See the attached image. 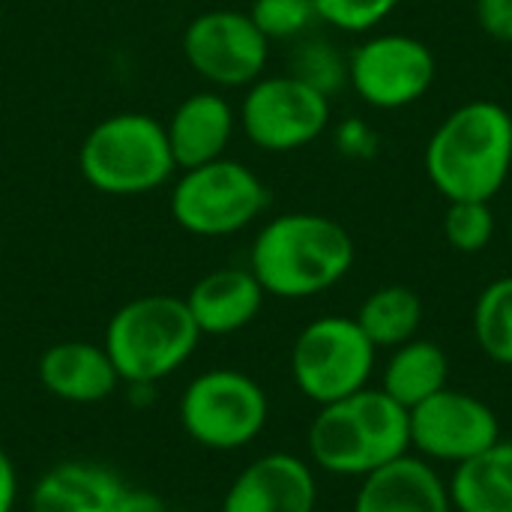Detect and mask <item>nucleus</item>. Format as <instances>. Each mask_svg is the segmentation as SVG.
<instances>
[{
  "label": "nucleus",
  "mask_w": 512,
  "mask_h": 512,
  "mask_svg": "<svg viewBox=\"0 0 512 512\" xmlns=\"http://www.w3.org/2000/svg\"><path fill=\"white\" fill-rule=\"evenodd\" d=\"M318 21L342 33H369L387 21L402 0H312Z\"/></svg>",
  "instance_id": "25"
},
{
  "label": "nucleus",
  "mask_w": 512,
  "mask_h": 512,
  "mask_svg": "<svg viewBox=\"0 0 512 512\" xmlns=\"http://www.w3.org/2000/svg\"><path fill=\"white\" fill-rule=\"evenodd\" d=\"M375 366L378 348L360 330L357 318L348 315H321L309 321L288 354L291 381L315 408L366 390Z\"/></svg>",
  "instance_id": "7"
},
{
  "label": "nucleus",
  "mask_w": 512,
  "mask_h": 512,
  "mask_svg": "<svg viewBox=\"0 0 512 512\" xmlns=\"http://www.w3.org/2000/svg\"><path fill=\"white\" fill-rule=\"evenodd\" d=\"M120 512H168V504L156 492L126 486L123 501H120Z\"/></svg>",
  "instance_id": "30"
},
{
  "label": "nucleus",
  "mask_w": 512,
  "mask_h": 512,
  "mask_svg": "<svg viewBox=\"0 0 512 512\" xmlns=\"http://www.w3.org/2000/svg\"><path fill=\"white\" fill-rule=\"evenodd\" d=\"M237 117L234 108L225 96L201 90L186 96L171 120L165 123L168 132V147L177 162V168H198L213 159H222L231 135H234Z\"/></svg>",
  "instance_id": "18"
},
{
  "label": "nucleus",
  "mask_w": 512,
  "mask_h": 512,
  "mask_svg": "<svg viewBox=\"0 0 512 512\" xmlns=\"http://www.w3.org/2000/svg\"><path fill=\"white\" fill-rule=\"evenodd\" d=\"M408 453L411 411L372 384L321 405L306 429V459L315 471L339 480H363Z\"/></svg>",
  "instance_id": "2"
},
{
  "label": "nucleus",
  "mask_w": 512,
  "mask_h": 512,
  "mask_svg": "<svg viewBox=\"0 0 512 512\" xmlns=\"http://www.w3.org/2000/svg\"><path fill=\"white\" fill-rule=\"evenodd\" d=\"M126 483L108 465L66 459L45 468L27 492V512H120Z\"/></svg>",
  "instance_id": "16"
},
{
  "label": "nucleus",
  "mask_w": 512,
  "mask_h": 512,
  "mask_svg": "<svg viewBox=\"0 0 512 512\" xmlns=\"http://www.w3.org/2000/svg\"><path fill=\"white\" fill-rule=\"evenodd\" d=\"M477 24L495 42L512 45V0H477Z\"/></svg>",
  "instance_id": "28"
},
{
  "label": "nucleus",
  "mask_w": 512,
  "mask_h": 512,
  "mask_svg": "<svg viewBox=\"0 0 512 512\" xmlns=\"http://www.w3.org/2000/svg\"><path fill=\"white\" fill-rule=\"evenodd\" d=\"M246 138L267 153H291L324 135L330 126V96L297 75H261L240 105Z\"/></svg>",
  "instance_id": "9"
},
{
  "label": "nucleus",
  "mask_w": 512,
  "mask_h": 512,
  "mask_svg": "<svg viewBox=\"0 0 512 512\" xmlns=\"http://www.w3.org/2000/svg\"><path fill=\"white\" fill-rule=\"evenodd\" d=\"M291 75L321 90L324 96L339 93L348 84V60L327 39H306L294 48Z\"/></svg>",
  "instance_id": "23"
},
{
  "label": "nucleus",
  "mask_w": 512,
  "mask_h": 512,
  "mask_svg": "<svg viewBox=\"0 0 512 512\" xmlns=\"http://www.w3.org/2000/svg\"><path fill=\"white\" fill-rule=\"evenodd\" d=\"M336 150L348 159H372L378 153V132L366 120L348 117L336 126Z\"/></svg>",
  "instance_id": "27"
},
{
  "label": "nucleus",
  "mask_w": 512,
  "mask_h": 512,
  "mask_svg": "<svg viewBox=\"0 0 512 512\" xmlns=\"http://www.w3.org/2000/svg\"><path fill=\"white\" fill-rule=\"evenodd\" d=\"M249 15L267 39H294L318 18L312 0H255Z\"/></svg>",
  "instance_id": "26"
},
{
  "label": "nucleus",
  "mask_w": 512,
  "mask_h": 512,
  "mask_svg": "<svg viewBox=\"0 0 512 512\" xmlns=\"http://www.w3.org/2000/svg\"><path fill=\"white\" fill-rule=\"evenodd\" d=\"M354 318L378 351H393L420 336L423 300L408 285H384L360 303Z\"/></svg>",
  "instance_id": "21"
},
{
  "label": "nucleus",
  "mask_w": 512,
  "mask_h": 512,
  "mask_svg": "<svg viewBox=\"0 0 512 512\" xmlns=\"http://www.w3.org/2000/svg\"><path fill=\"white\" fill-rule=\"evenodd\" d=\"M270 204L264 180L243 162L213 159L186 168L171 189L174 222L195 237H228L249 228Z\"/></svg>",
  "instance_id": "8"
},
{
  "label": "nucleus",
  "mask_w": 512,
  "mask_h": 512,
  "mask_svg": "<svg viewBox=\"0 0 512 512\" xmlns=\"http://www.w3.org/2000/svg\"><path fill=\"white\" fill-rule=\"evenodd\" d=\"M474 339L486 360L512 369V276L489 282L474 303Z\"/></svg>",
  "instance_id": "22"
},
{
  "label": "nucleus",
  "mask_w": 512,
  "mask_h": 512,
  "mask_svg": "<svg viewBox=\"0 0 512 512\" xmlns=\"http://www.w3.org/2000/svg\"><path fill=\"white\" fill-rule=\"evenodd\" d=\"M510 246H512V213H510Z\"/></svg>",
  "instance_id": "31"
},
{
  "label": "nucleus",
  "mask_w": 512,
  "mask_h": 512,
  "mask_svg": "<svg viewBox=\"0 0 512 512\" xmlns=\"http://www.w3.org/2000/svg\"><path fill=\"white\" fill-rule=\"evenodd\" d=\"M351 512H453V504L438 465L408 453L360 480Z\"/></svg>",
  "instance_id": "15"
},
{
  "label": "nucleus",
  "mask_w": 512,
  "mask_h": 512,
  "mask_svg": "<svg viewBox=\"0 0 512 512\" xmlns=\"http://www.w3.org/2000/svg\"><path fill=\"white\" fill-rule=\"evenodd\" d=\"M183 435L210 453H240L270 426V396L258 378L234 366H213L186 381L177 396Z\"/></svg>",
  "instance_id": "5"
},
{
  "label": "nucleus",
  "mask_w": 512,
  "mask_h": 512,
  "mask_svg": "<svg viewBox=\"0 0 512 512\" xmlns=\"http://www.w3.org/2000/svg\"><path fill=\"white\" fill-rule=\"evenodd\" d=\"M21 501V480H18V468L9 459V453L0 447V512H15Z\"/></svg>",
  "instance_id": "29"
},
{
  "label": "nucleus",
  "mask_w": 512,
  "mask_h": 512,
  "mask_svg": "<svg viewBox=\"0 0 512 512\" xmlns=\"http://www.w3.org/2000/svg\"><path fill=\"white\" fill-rule=\"evenodd\" d=\"M435 69V54L423 39L408 33H375L351 51L348 84L366 105L399 111L429 93Z\"/></svg>",
  "instance_id": "10"
},
{
  "label": "nucleus",
  "mask_w": 512,
  "mask_h": 512,
  "mask_svg": "<svg viewBox=\"0 0 512 512\" xmlns=\"http://www.w3.org/2000/svg\"><path fill=\"white\" fill-rule=\"evenodd\" d=\"M201 336H234L264 309V288L249 267H219L204 273L183 297Z\"/></svg>",
  "instance_id": "17"
},
{
  "label": "nucleus",
  "mask_w": 512,
  "mask_h": 512,
  "mask_svg": "<svg viewBox=\"0 0 512 512\" xmlns=\"http://www.w3.org/2000/svg\"><path fill=\"white\" fill-rule=\"evenodd\" d=\"M423 162L447 201H492L512 171V114L492 99L459 105L432 132Z\"/></svg>",
  "instance_id": "3"
},
{
  "label": "nucleus",
  "mask_w": 512,
  "mask_h": 512,
  "mask_svg": "<svg viewBox=\"0 0 512 512\" xmlns=\"http://www.w3.org/2000/svg\"><path fill=\"white\" fill-rule=\"evenodd\" d=\"M501 441L495 408L465 390L444 387L411 408V453L432 465L456 468Z\"/></svg>",
  "instance_id": "11"
},
{
  "label": "nucleus",
  "mask_w": 512,
  "mask_h": 512,
  "mask_svg": "<svg viewBox=\"0 0 512 512\" xmlns=\"http://www.w3.org/2000/svg\"><path fill=\"white\" fill-rule=\"evenodd\" d=\"M357 249L345 225L324 213L273 216L249 249V270L267 297L309 300L336 288L354 267Z\"/></svg>",
  "instance_id": "1"
},
{
  "label": "nucleus",
  "mask_w": 512,
  "mask_h": 512,
  "mask_svg": "<svg viewBox=\"0 0 512 512\" xmlns=\"http://www.w3.org/2000/svg\"><path fill=\"white\" fill-rule=\"evenodd\" d=\"M183 57L210 84L246 87L264 75L270 39L258 30L249 12L210 9L186 24Z\"/></svg>",
  "instance_id": "12"
},
{
  "label": "nucleus",
  "mask_w": 512,
  "mask_h": 512,
  "mask_svg": "<svg viewBox=\"0 0 512 512\" xmlns=\"http://www.w3.org/2000/svg\"><path fill=\"white\" fill-rule=\"evenodd\" d=\"M78 168L96 192L126 198L159 189L177 171V162L162 120L141 111H120L87 132Z\"/></svg>",
  "instance_id": "6"
},
{
  "label": "nucleus",
  "mask_w": 512,
  "mask_h": 512,
  "mask_svg": "<svg viewBox=\"0 0 512 512\" xmlns=\"http://www.w3.org/2000/svg\"><path fill=\"white\" fill-rule=\"evenodd\" d=\"M453 512H512V441L501 438L456 465L447 480Z\"/></svg>",
  "instance_id": "19"
},
{
  "label": "nucleus",
  "mask_w": 512,
  "mask_h": 512,
  "mask_svg": "<svg viewBox=\"0 0 512 512\" xmlns=\"http://www.w3.org/2000/svg\"><path fill=\"white\" fill-rule=\"evenodd\" d=\"M444 237L462 255L483 252L495 237L492 201H447Z\"/></svg>",
  "instance_id": "24"
},
{
  "label": "nucleus",
  "mask_w": 512,
  "mask_h": 512,
  "mask_svg": "<svg viewBox=\"0 0 512 512\" xmlns=\"http://www.w3.org/2000/svg\"><path fill=\"white\" fill-rule=\"evenodd\" d=\"M378 387L411 411L450 387V357L438 342L417 336L390 351Z\"/></svg>",
  "instance_id": "20"
},
{
  "label": "nucleus",
  "mask_w": 512,
  "mask_h": 512,
  "mask_svg": "<svg viewBox=\"0 0 512 512\" xmlns=\"http://www.w3.org/2000/svg\"><path fill=\"white\" fill-rule=\"evenodd\" d=\"M201 339L183 297L144 294L108 318L102 348L123 387H159L195 357Z\"/></svg>",
  "instance_id": "4"
},
{
  "label": "nucleus",
  "mask_w": 512,
  "mask_h": 512,
  "mask_svg": "<svg viewBox=\"0 0 512 512\" xmlns=\"http://www.w3.org/2000/svg\"><path fill=\"white\" fill-rule=\"evenodd\" d=\"M219 512H318V471L288 450L261 453L234 474Z\"/></svg>",
  "instance_id": "13"
},
{
  "label": "nucleus",
  "mask_w": 512,
  "mask_h": 512,
  "mask_svg": "<svg viewBox=\"0 0 512 512\" xmlns=\"http://www.w3.org/2000/svg\"><path fill=\"white\" fill-rule=\"evenodd\" d=\"M36 378L48 396L66 405H102L123 387L102 342L63 339L36 360Z\"/></svg>",
  "instance_id": "14"
}]
</instances>
